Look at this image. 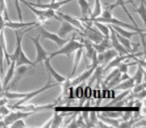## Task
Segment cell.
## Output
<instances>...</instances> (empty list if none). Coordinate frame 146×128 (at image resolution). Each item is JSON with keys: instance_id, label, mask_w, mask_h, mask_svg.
Listing matches in <instances>:
<instances>
[{"instance_id": "obj_1", "label": "cell", "mask_w": 146, "mask_h": 128, "mask_svg": "<svg viewBox=\"0 0 146 128\" xmlns=\"http://www.w3.org/2000/svg\"><path fill=\"white\" fill-rule=\"evenodd\" d=\"M59 84L60 83L50 84V77H49V81L47 82V84L44 86V87L40 88V89H37V90H35V91L28 92V93H14V92H10L9 90H5V91H3L2 96L6 97L7 99H20L15 105H21V104L27 103L29 100L32 99L33 97H35V96L38 95V94L46 91V90H48L49 88L55 87V86L59 85Z\"/></svg>"}, {"instance_id": "obj_2", "label": "cell", "mask_w": 146, "mask_h": 128, "mask_svg": "<svg viewBox=\"0 0 146 128\" xmlns=\"http://www.w3.org/2000/svg\"><path fill=\"white\" fill-rule=\"evenodd\" d=\"M79 48H84L83 43H80V42H78V41H76L74 36H73L70 40H68L65 44H63L59 50L50 53L48 56V59L51 60L52 58H54L55 56H58V55H66L67 57H70L71 54H72L74 51H76Z\"/></svg>"}, {"instance_id": "obj_3", "label": "cell", "mask_w": 146, "mask_h": 128, "mask_svg": "<svg viewBox=\"0 0 146 128\" xmlns=\"http://www.w3.org/2000/svg\"><path fill=\"white\" fill-rule=\"evenodd\" d=\"M20 2H22L23 4H25L35 15L37 16V22L39 24H42V23H45L48 19H56V20H61V18L58 16V15L55 13L54 10L52 9H37L36 7L31 6L30 4L27 3V1L25 0H19Z\"/></svg>"}, {"instance_id": "obj_4", "label": "cell", "mask_w": 146, "mask_h": 128, "mask_svg": "<svg viewBox=\"0 0 146 128\" xmlns=\"http://www.w3.org/2000/svg\"><path fill=\"white\" fill-rule=\"evenodd\" d=\"M29 39L33 42L35 49H36V60H35L34 63L35 64H37V63H42L45 59L48 58L49 53L47 52V51L43 48L42 45L40 44V41H39V39H40V35H38V36L35 37V38L32 36H29Z\"/></svg>"}, {"instance_id": "obj_5", "label": "cell", "mask_w": 146, "mask_h": 128, "mask_svg": "<svg viewBox=\"0 0 146 128\" xmlns=\"http://www.w3.org/2000/svg\"><path fill=\"white\" fill-rule=\"evenodd\" d=\"M55 104H47V105H37V104H21V105H12L10 106L11 109H17L21 110V111H26V112H39L45 109H49V108H53Z\"/></svg>"}, {"instance_id": "obj_6", "label": "cell", "mask_w": 146, "mask_h": 128, "mask_svg": "<svg viewBox=\"0 0 146 128\" xmlns=\"http://www.w3.org/2000/svg\"><path fill=\"white\" fill-rule=\"evenodd\" d=\"M83 32L82 33L81 31H80V34L83 35V36L87 37V39L90 41L91 43H100L102 40H103L104 38H106V37L103 36V34L100 32H97L96 30H94V29L90 28V26L88 24H86V23H83Z\"/></svg>"}, {"instance_id": "obj_7", "label": "cell", "mask_w": 146, "mask_h": 128, "mask_svg": "<svg viewBox=\"0 0 146 128\" xmlns=\"http://www.w3.org/2000/svg\"><path fill=\"white\" fill-rule=\"evenodd\" d=\"M38 29H39V32H40V37H42L43 39H47V40H50L52 41V42H54L55 44L57 45V46L61 47L63 44H65V43L67 42V39L65 38H61V37H59L57 34H55V33H52V32H49L48 30H46L45 28H43L41 25H38Z\"/></svg>"}, {"instance_id": "obj_8", "label": "cell", "mask_w": 146, "mask_h": 128, "mask_svg": "<svg viewBox=\"0 0 146 128\" xmlns=\"http://www.w3.org/2000/svg\"><path fill=\"white\" fill-rule=\"evenodd\" d=\"M109 26V40L110 43H111V47L118 53L119 55H126V54H129L127 50L124 48V46L121 44V43L118 41L117 37L115 35V30L111 27V25H108Z\"/></svg>"}, {"instance_id": "obj_9", "label": "cell", "mask_w": 146, "mask_h": 128, "mask_svg": "<svg viewBox=\"0 0 146 128\" xmlns=\"http://www.w3.org/2000/svg\"><path fill=\"white\" fill-rule=\"evenodd\" d=\"M31 114H33V112H26V111H21V110H17V111H10L6 116H4V122L5 126H9L12 122L16 121L18 119H24L27 118L28 116H30Z\"/></svg>"}, {"instance_id": "obj_10", "label": "cell", "mask_w": 146, "mask_h": 128, "mask_svg": "<svg viewBox=\"0 0 146 128\" xmlns=\"http://www.w3.org/2000/svg\"><path fill=\"white\" fill-rule=\"evenodd\" d=\"M73 0H58V1H55V2L47 3V4H41V3H33V2H28V4H30L31 6L36 7V8L40 9H52V10H58L60 7H62L63 5L67 4V3L71 2Z\"/></svg>"}, {"instance_id": "obj_11", "label": "cell", "mask_w": 146, "mask_h": 128, "mask_svg": "<svg viewBox=\"0 0 146 128\" xmlns=\"http://www.w3.org/2000/svg\"><path fill=\"white\" fill-rule=\"evenodd\" d=\"M116 55H118V53L116 52L114 49H111V48L107 49V50H105L102 53H98V55H97L98 65L104 66L105 64H108Z\"/></svg>"}, {"instance_id": "obj_12", "label": "cell", "mask_w": 146, "mask_h": 128, "mask_svg": "<svg viewBox=\"0 0 146 128\" xmlns=\"http://www.w3.org/2000/svg\"><path fill=\"white\" fill-rule=\"evenodd\" d=\"M43 62H44V67H45V69H46L48 76H51V77L54 78V80L57 82V83L61 84L62 82L65 81L66 78H65L64 76L61 75V74H59L58 72H57L56 70L52 67V65H51V63H50V59H48V58L45 59Z\"/></svg>"}, {"instance_id": "obj_13", "label": "cell", "mask_w": 146, "mask_h": 128, "mask_svg": "<svg viewBox=\"0 0 146 128\" xmlns=\"http://www.w3.org/2000/svg\"><path fill=\"white\" fill-rule=\"evenodd\" d=\"M26 71H27V66L26 65L18 66V67H17V70H16V68H15V71H14L15 77L13 78V80H12V82H11V83H8V85H7V87L5 88V90H9L10 88L15 87V85H16V84L19 82V80L23 77V75H24ZM5 90H4V91H5Z\"/></svg>"}, {"instance_id": "obj_14", "label": "cell", "mask_w": 146, "mask_h": 128, "mask_svg": "<svg viewBox=\"0 0 146 128\" xmlns=\"http://www.w3.org/2000/svg\"><path fill=\"white\" fill-rule=\"evenodd\" d=\"M70 32L79 33L80 30H78L77 28H75V27L73 26V25H71L70 23H68V22H66V21L63 20L62 23H61V27L59 28L58 34L57 35H58L59 37H61V38H65V37H66Z\"/></svg>"}, {"instance_id": "obj_15", "label": "cell", "mask_w": 146, "mask_h": 128, "mask_svg": "<svg viewBox=\"0 0 146 128\" xmlns=\"http://www.w3.org/2000/svg\"><path fill=\"white\" fill-rule=\"evenodd\" d=\"M39 24L37 21H34V22H23V21H19V22H13V21H6L4 22V27H7V28H11V29H20V28H25V27H29V26H35L37 27Z\"/></svg>"}, {"instance_id": "obj_16", "label": "cell", "mask_w": 146, "mask_h": 128, "mask_svg": "<svg viewBox=\"0 0 146 128\" xmlns=\"http://www.w3.org/2000/svg\"><path fill=\"white\" fill-rule=\"evenodd\" d=\"M58 16L60 17L62 20H64V21H66V22L70 23L71 25H73V26L75 27V28H77L78 30L83 31V29H84L83 23H82L81 21L79 20V19H77V18H75V17L71 16V15L64 14V13H61V12L58 13Z\"/></svg>"}, {"instance_id": "obj_17", "label": "cell", "mask_w": 146, "mask_h": 128, "mask_svg": "<svg viewBox=\"0 0 146 128\" xmlns=\"http://www.w3.org/2000/svg\"><path fill=\"white\" fill-rule=\"evenodd\" d=\"M94 69H95V67H92V66H90L89 69H87L86 71L82 72V73L80 74L78 77H76L75 79L72 80V81H70L71 86H77L78 84H81V83H83L84 81L88 80L90 78V76L92 75V73H93Z\"/></svg>"}, {"instance_id": "obj_18", "label": "cell", "mask_w": 146, "mask_h": 128, "mask_svg": "<svg viewBox=\"0 0 146 128\" xmlns=\"http://www.w3.org/2000/svg\"><path fill=\"white\" fill-rule=\"evenodd\" d=\"M130 56H131V53H129V54H126V55H119V54L116 55V56L114 57V58L112 59L109 63H108V65L106 66L105 68H103V72H106L107 70L112 69V68L118 67V65H119L120 63L123 62L125 59L130 58Z\"/></svg>"}, {"instance_id": "obj_19", "label": "cell", "mask_w": 146, "mask_h": 128, "mask_svg": "<svg viewBox=\"0 0 146 128\" xmlns=\"http://www.w3.org/2000/svg\"><path fill=\"white\" fill-rule=\"evenodd\" d=\"M15 68H16V65H15V61H11L10 64L8 65V70H7L6 74L4 76V80H3V83H2V88H3V91L5 90V88L7 87L8 83H10L11 79L12 77L14 76V71H15Z\"/></svg>"}, {"instance_id": "obj_20", "label": "cell", "mask_w": 146, "mask_h": 128, "mask_svg": "<svg viewBox=\"0 0 146 128\" xmlns=\"http://www.w3.org/2000/svg\"><path fill=\"white\" fill-rule=\"evenodd\" d=\"M108 6H109V8L111 9V10H113L114 8H116L117 6H120L122 9L124 10V12L127 14V16L130 18V20H131V22H132V24L134 25V26H136V27H138L137 26V24H136V22H135V20L133 19V17L131 16V14L129 13V11L127 10V8H126V4H125V0H116V2L115 3H113V4H108Z\"/></svg>"}, {"instance_id": "obj_21", "label": "cell", "mask_w": 146, "mask_h": 128, "mask_svg": "<svg viewBox=\"0 0 146 128\" xmlns=\"http://www.w3.org/2000/svg\"><path fill=\"white\" fill-rule=\"evenodd\" d=\"M15 65H16V67L21 66V65H30V66H32V67L35 68L36 64H35L34 62H32L31 60H29L28 57L25 55L24 51H23V49H22V50L20 51V53H19L18 59L15 61Z\"/></svg>"}, {"instance_id": "obj_22", "label": "cell", "mask_w": 146, "mask_h": 128, "mask_svg": "<svg viewBox=\"0 0 146 128\" xmlns=\"http://www.w3.org/2000/svg\"><path fill=\"white\" fill-rule=\"evenodd\" d=\"M83 48H79L76 50V54H75V57H74V62H73V68L71 70V73L69 75V78H72L74 76V74L76 73V70H77L78 66L80 64V61L82 59V55H83Z\"/></svg>"}, {"instance_id": "obj_23", "label": "cell", "mask_w": 146, "mask_h": 128, "mask_svg": "<svg viewBox=\"0 0 146 128\" xmlns=\"http://www.w3.org/2000/svg\"><path fill=\"white\" fill-rule=\"evenodd\" d=\"M111 27L112 28L115 30V32L116 33H118L119 35H121V36H123V37H126V38H128V39H131V37H133L134 35H138V34H142V33H140V32H137V31H133V32H130V31H127V30H125V29L123 28V27H120V26H116V25H111ZM143 33H145V32H143Z\"/></svg>"}, {"instance_id": "obj_24", "label": "cell", "mask_w": 146, "mask_h": 128, "mask_svg": "<svg viewBox=\"0 0 146 128\" xmlns=\"http://www.w3.org/2000/svg\"><path fill=\"white\" fill-rule=\"evenodd\" d=\"M134 85H135V82H134L133 77H129L128 79L121 81L119 84L114 86V88H115L114 90H130L132 89Z\"/></svg>"}, {"instance_id": "obj_25", "label": "cell", "mask_w": 146, "mask_h": 128, "mask_svg": "<svg viewBox=\"0 0 146 128\" xmlns=\"http://www.w3.org/2000/svg\"><path fill=\"white\" fill-rule=\"evenodd\" d=\"M0 45L2 47L3 52H4V56L6 58L7 64H10V59H9V53L7 51V45H6V39H5V33H4V29L0 31Z\"/></svg>"}, {"instance_id": "obj_26", "label": "cell", "mask_w": 146, "mask_h": 128, "mask_svg": "<svg viewBox=\"0 0 146 128\" xmlns=\"http://www.w3.org/2000/svg\"><path fill=\"white\" fill-rule=\"evenodd\" d=\"M78 5H79L80 10H81L82 17H88V15L91 13L90 3L87 0H78Z\"/></svg>"}, {"instance_id": "obj_27", "label": "cell", "mask_w": 146, "mask_h": 128, "mask_svg": "<svg viewBox=\"0 0 146 128\" xmlns=\"http://www.w3.org/2000/svg\"><path fill=\"white\" fill-rule=\"evenodd\" d=\"M144 77H145V68L142 67L141 65L138 64L137 71H136L135 75L133 76L135 84H140V83H142V82H144Z\"/></svg>"}, {"instance_id": "obj_28", "label": "cell", "mask_w": 146, "mask_h": 128, "mask_svg": "<svg viewBox=\"0 0 146 128\" xmlns=\"http://www.w3.org/2000/svg\"><path fill=\"white\" fill-rule=\"evenodd\" d=\"M115 35H116V37H117L118 41H119V42L121 43L122 45H123L124 48H125L126 50L128 51V52H129V53L133 52V47H132L131 41H130L131 39H128V38H126V37L121 36V35H119L118 33H116V32H115Z\"/></svg>"}, {"instance_id": "obj_29", "label": "cell", "mask_w": 146, "mask_h": 128, "mask_svg": "<svg viewBox=\"0 0 146 128\" xmlns=\"http://www.w3.org/2000/svg\"><path fill=\"white\" fill-rule=\"evenodd\" d=\"M97 117H98V119L101 120V121H103L104 123L107 124L108 126H113V127H118V126H119V121H118V119L107 117V116L102 115L101 113L97 114Z\"/></svg>"}, {"instance_id": "obj_30", "label": "cell", "mask_w": 146, "mask_h": 128, "mask_svg": "<svg viewBox=\"0 0 146 128\" xmlns=\"http://www.w3.org/2000/svg\"><path fill=\"white\" fill-rule=\"evenodd\" d=\"M66 115V114H59L57 112H54L53 113V117L51 118V125L50 127L52 128H56V127H59L61 125L63 121V117Z\"/></svg>"}, {"instance_id": "obj_31", "label": "cell", "mask_w": 146, "mask_h": 128, "mask_svg": "<svg viewBox=\"0 0 146 128\" xmlns=\"http://www.w3.org/2000/svg\"><path fill=\"white\" fill-rule=\"evenodd\" d=\"M91 23H94V25L96 26V28L99 29L100 33H102L103 34L104 37H106V38H109V26L106 24H104V23H101V22H97V21H93V22Z\"/></svg>"}, {"instance_id": "obj_32", "label": "cell", "mask_w": 146, "mask_h": 128, "mask_svg": "<svg viewBox=\"0 0 146 128\" xmlns=\"http://www.w3.org/2000/svg\"><path fill=\"white\" fill-rule=\"evenodd\" d=\"M134 11H135L136 13H137L138 15L140 16V18H141L142 22H143V24L145 25L146 21H145V16H146V8H145V4H144V0H141L140 1V5L138 8H135L134 9Z\"/></svg>"}, {"instance_id": "obj_33", "label": "cell", "mask_w": 146, "mask_h": 128, "mask_svg": "<svg viewBox=\"0 0 146 128\" xmlns=\"http://www.w3.org/2000/svg\"><path fill=\"white\" fill-rule=\"evenodd\" d=\"M102 11V5L101 2H100V0H95V3H94V7H93V11L90 13L91 16L88 17V18H96L100 15Z\"/></svg>"}, {"instance_id": "obj_34", "label": "cell", "mask_w": 146, "mask_h": 128, "mask_svg": "<svg viewBox=\"0 0 146 128\" xmlns=\"http://www.w3.org/2000/svg\"><path fill=\"white\" fill-rule=\"evenodd\" d=\"M130 93V90H123V92H122L121 94H119V95L117 96H114L113 98H112L111 101L108 103V106H113L115 105V103H117V102L121 101V100H123L124 98L126 97L127 95H129Z\"/></svg>"}, {"instance_id": "obj_35", "label": "cell", "mask_w": 146, "mask_h": 128, "mask_svg": "<svg viewBox=\"0 0 146 128\" xmlns=\"http://www.w3.org/2000/svg\"><path fill=\"white\" fill-rule=\"evenodd\" d=\"M0 14L2 15L3 18H4L6 21L9 20L8 12H7V8H6V3H5V0H0Z\"/></svg>"}, {"instance_id": "obj_36", "label": "cell", "mask_w": 146, "mask_h": 128, "mask_svg": "<svg viewBox=\"0 0 146 128\" xmlns=\"http://www.w3.org/2000/svg\"><path fill=\"white\" fill-rule=\"evenodd\" d=\"M120 77H121V72H118V73L116 74V75L114 76V77L112 78V79L110 80L109 82H108L107 85L109 86V87H113V86H116L117 84H119L120 82H121V79H120Z\"/></svg>"}, {"instance_id": "obj_37", "label": "cell", "mask_w": 146, "mask_h": 128, "mask_svg": "<svg viewBox=\"0 0 146 128\" xmlns=\"http://www.w3.org/2000/svg\"><path fill=\"white\" fill-rule=\"evenodd\" d=\"M134 64H136L135 62H132V63H124V62H121L118 65V69H119V71L121 72V73H128V68H129V66L131 65H134Z\"/></svg>"}, {"instance_id": "obj_38", "label": "cell", "mask_w": 146, "mask_h": 128, "mask_svg": "<svg viewBox=\"0 0 146 128\" xmlns=\"http://www.w3.org/2000/svg\"><path fill=\"white\" fill-rule=\"evenodd\" d=\"M118 72H120L119 71V69H118L117 67H115V68H112V71L110 72L109 74H108L107 76H106V78H105V80H104V84H107L108 82L110 81V80L112 79V78L114 77V76L116 75V74L118 73Z\"/></svg>"}, {"instance_id": "obj_39", "label": "cell", "mask_w": 146, "mask_h": 128, "mask_svg": "<svg viewBox=\"0 0 146 128\" xmlns=\"http://www.w3.org/2000/svg\"><path fill=\"white\" fill-rule=\"evenodd\" d=\"M102 115L104 116H107V117H110V118H115V119H118V118L121 117L122 113L121 112H113V111H108V112H103L101 113Z\"/></svg>"}, {"instance_id": "obj_40", "label": "cell", "mask_w": 146, "mask_h": 128, "mask_svg": "<svg viewBox=\"0 0 146 128\" xmlns=\"http://www.w3.org/2000/svg\"><path fill=\"white\" fill-rule=\"evenodd\" d=\"M78 85L79 86L74 90V94H75V98L80 99V98L83 97V95H84V87H83V85H80V84H78Z\"/></svg>"}, {"instance_id": "obj_41", "label": "cell", "mask_w": 146, "mask_h": 128, "mask_svg": "<svg viewBox=\"0 0 146 128\" xmlns=\"http://www.w3.org/2000/svg\"><path fill=\"white\" fill-rule=\"evenodd\" d=\"M9 126H11V127H18V128L19 127H26V123H25L23 119H18V120H16V121L12 122Z\"/></svg>"}, {"instance_id": "obj_42", "label": "cell", "mask_w": 146, "mask_h": 128, "mask_svg": "<svg viewBox=\"0 0 146 128\" xmlns=\"http://www.w3.org/2000/svg\"><path fill=\"white\" fill-rule=\"evenodd\" d=\"M89 120H90V122L93 124V126H96V123H97V121H98L97 113L94 111L89 112Z\"/></svg>"}, {"instance_id": "obj_43", "label": "cell", "mask_w": 146, "mask_h": 128, "mask_svg": "<svg viewBox=\"0 0 146 128\" xmlns=\"http://www.w3.org/2000/svg\"><path fill=\"white\" fill-rule=\"evenodd\" d=\"M13 2H14L15 7H16L17 14H18V17H19V21H22V20H23V17H22V11H21L20 5H19V0H13Z\"/></svg>"}, {"instance_id": "obj_44", "label": "cell", "mask_w": 146, "mask_h": 128, "mask_svg": "<svg viewBox=\"0 0 146 128\" xmlns=\"http://www.w3.org/2000/svg\"><path fill=\"white\" fill-rule=\"evenodd\" d=\"M145 95H146V91H145V89H143V90H141L140 92H137V93L132 94L131 97L137 98V99H144V98H145Z\"/></svg>"}, {"instance_id": "obj_45", "label": "cell", "mask_w": 146, "mask_h": 128, "mask_svg": "<svg viewBox=\"0 0 146 128\" xmlns=\"http://www.w3.org/2000/svg\"><path fill=\"white\" fill-rule=\"evenodd\" d=\"M3 60H4V52L0 45V73H3Z\"/></svg>"}, {"instance_id": "obj_46", "label": "cell", "mask_w": 146, "mask_h": 128, "mask_svg": "<svg viewBox=\"0 0 146 128\" xmlns=\"http://www.w3.org/2000/svg\"><path fill=\"white\" fill-rule=\"evenodd\" d=\"M10 112V110H9L8 107H6L5 105H2L0 106V115H3V116H6L7 114Z\"/></svg>"}, {"instance_id": "obj_47", "label": "cell", "mask_w": 146, "mask_h": 128, "mask_svg": "<svg viewBox=\"0 0 146 128\" xmlns=\"http://www.w3.org/2000/svg\"><path fill=\"white\" fill-rule=\"evenodd\" d=\"M76 121H77V124H78V127H81V126H83V127H87L85 124V122H84L83 118H82L81 114H79L78 115V119H76Z\"/></svg>"}, {"instance_id": "obj_48", "label": "cell", "mask_w": 146, "mask_h": 128, "mask_svg": "<svg viewBox=\"0 0 146 128\" xmlns=\"http://www.w3.org/2000/svg\"><path fill=\"white\" fill-rule=\"evenodd\" d=\"M139 121L140 122H137V123H133V125H132V126H134V127H137V126H138V127H139V126H143V127H144V126H146V121L144 120V118L140 119Z\"/></svg>"}, {"instance_id": "obj_49", "label": "cell", "mask_w": 146, "mask_h": 128, "mask_svg": "<svg viewBox=\"0 0 146 128\" xmlns=\"http://www.w3.org/2000/svg\"><path fill=\"white\" fill-rule=\"evenodd\" d=\"M66 126H67V127H69V128L78 127V124H77V121H76V119H75V116H74V120H72V121H71V123L67 124Z\"/></svg>"}, {"instance_id": "obj_50", "label": "cell", "mask_w": 146, "mask_h": 128, "mask_svg": "<svg viewBox=\"0 0 146 128\" xmlns=\"http://www.w3.org/2000/svg\"><path fill=\"white\" fill-rule=\"evenodd\" d=\"M7 101H8V99H7L6 97H4V96L0 97V106H2V105H5V104H7Z\"/></svg>"}, {"instance_id": "obj_51", "label": "cell", "mask_w": 146, "mask_h": 128, "mask_svg": "<svg viewBox=\"0 0 146 128\" xmlns=\"http://www.w3.org/2000/svg\"><path fill=\"white\" fill-rule=\"evenodd\" d=\"M127 3L131 4L132 6L134 7V8H136V5H135V2H134V0H126V1H125V4H127Z\"/></svg>"}, {"instance_id": "obj_52", "label": "cell", "mask_w": 146, "mask_h": 128, "mask_svg": "<svg viewBox=\"0 0 146 128\" xmlns=\"http://www.w3.org/2000/svg\"><path fill=\"white\" fill-rule=\"evenodd\" d=\"M2 93H3V88H2V82L0 79V97H2Z\"/></svg>"}, {"instance_id": "obj_53", "label": "cell", "mask_w": 146, "mask_h": 128, "mask_svg": "<svg viewBox=\"0 0 146 128\" xmlns=\"http://www.w3.org/2000/svg\"><path fill=\"white\" fill-rule=\"evenodd\" d=\"M37 1H38V3H40V1H41V0H37Z\"/></svg>"}]
</instances>
